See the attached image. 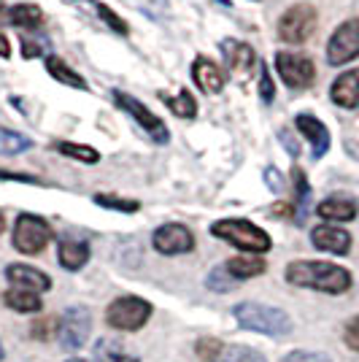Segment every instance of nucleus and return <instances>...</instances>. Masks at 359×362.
Masks as SVG:
<instances>
[{"label":"nucleus","instance_id":"obj_16","mask_svg":"<svg viewBox=\"0 0 359 362\" xmlns=\"http://www.w3.org/2000/svg\"><path fill=\"white\" fill-rule=\"evenodd\" d=\"M192 78L197 81V87L203 92H208V95H216V92L225 90V74L208 57H197L195 65H192Z\"/></svg>","mask_w":359,"mask_h":362},{"label":"nucleus","instance_id":"obj_6","mask_svg":"<svg viewBox=\"0 0 359 362\" xmlns=\"http://www.w3.org/2000/svg\"><path fill=\"white\" fill-rule=\"evenodd\" d=\"M316 30V11L314 6L302 3V6H292L281 19H278V35L286 44H302L308 41Z\"/></svg>","mask_w":359,"mask_h":362},{"label":"nucleus","instance_id":"obj_33","mask_svg":"<svg viewBox=\"0 0 359 362\" xmlns=\"http://www.w3.org/2000/svg\"><path fill=\"white\" fill-rule=\"evenodd\" d=\"M262 74H259V95H262V100L270 103L273 100V95H276V87H273V76L268 74V68H259Z\"/></svg>","mask_w":359,"mask_h":362},{"label":"nucleus","instance_id":"obj_28","mask_svg":"<svg viewBox=\"0 0 359 362\" xmlns=\"http://www.w3.org/2000/svg\"><path fill=\"white\" fill-rule=\"evenodd\" d=\"M95 357H98V362H138L135 357L124 354L114 341H100L95 346Z\"/></svg>","mask_w":359,"mask_h":362},{"label":"nucleus","instance_id":"obj_12","mask_svg":"<svg viewBox=\"0 0 359 362\" xmlns=\"http://www.w3.org/2000/svg\"><path fill=\"white\" fill-rule=\"evenodd\" d=\"M87 335H90V314L84 311V308H68L65 311V317L60 322V341L65 349H78L84 346V341H87Z\"/></svg>","mask_w":359,"mask_h":362},{"label":"nucleus","instance_id":"obj_19","mask_svg":"<svg viewBox=\"0 0 359 362\" xmlns=\"http://www.w3.org/2000/svg\"><path fill=\"white\" fill-rule=\"evenodd\" d=\"M90 259V246L81 241H71V238H65L60 241V262L62 268H68V271H78L84 262Z\"/></svg>","mask_w":359,"mask_h":362},{"label":"nucleus","instance_id":"obj_1","mask_svg":"<svg viewBox=\"0 0 359 362\" xmlns=\"http://www.w3.org/2000/svg\"><path fill=\"white\" fill-rule=\"evenodd\" d=\"M286 281L295 287H311L329 295H341L351 287V276L348 271L332 265V262H311V259H300L286 268Z\"/></svg>","mask_w":359,"mask_h":362},{"label":"nucleus","instance_id":"obj_7","mask_svg":"<svg viewBox=\"0 0 359 362\" xmlns=\"http://www.w3.org/2000/svg\"><path fill=\"white\" fill-rule=\"evenodd\" d=\"M151 314V305L141 298H119L108 305V325L117 330H138L146 325V319Z\"/></svg>","mask_w":359,"mask_h":362},{"label":"nucleus","instance_id":"obj_11","mask_svg":"<svg viewBox=\"0 0 359 362\" xmlns=\"http://www.w3.org/2000/svg\"><path fill=\"white\" fill-rule=\"evenodd\" d=\"M151 243L160 255H184V252H192L195 238L184 225H163L154 233Z\"/></svg>","mask_w":359,"mask_h":362},{"label":"nucleus","instance_id":"obj_30","mask_svg":"<svg viewBox=\"0 0 359 362\" xmlns=\"http://www.w3.org/2000/svg\"><path fill=\"white\" fill-rule=\"evenodd\" d=\"M87 3H90L92 8L98 11V16L103 19V22H105V25H108V28H111V30H114V33H119V35H127V25H124V22H122L119 16L114 14L111 8H108V6H103V3H98V0H87Z\"/></svg>","mask_w":359,"mask_h":362},{"label":"nucleus","instance_id":"obj_39","mask_svg":"<svg viewBox=\"0 0 359 362\" xmlns=\"http://www.w3.org/2000/svg\"><path fill=\"white\" fill-rule=\"evenodd\" d=\"M0 57H3V60H8V57H11V46H8V41H6V35H3V33H0Z\"/></svg>","mask_w":359,"mask_h":362},{"label":"nucleus","instance_id":"obj_31","mask_svg":"<svg viewBox=\"0 0 359 362\" xmlns=\"http://www.w3.org/2000/svg\"><path fill=\"white\" fill-rule=\"evenodd\" d=\"M206 284H208V287L213 289V292H230V289L235 287L238 281H235V279L230 276V271H227V268H213Z\"/></svg>","mask_w":359,"mask_h":362},{"label":"nucleus","instance_id":"obj_40","mask_svg":"<svg viewBox=\"0 0 359 362\" xmlns=\"http://www.w3.org/2000/svg\"><path fill=\"white\" fill-rule=\"evenodd\" d=\"M0 233H3V214H0Z\"/></svg>","mask_w":359,"mask_h":362},{"label":"nucleus","instance_id":"obj_29","mask_svg":"<svg viewBox=\"0 0 359 362\" xmlns=\"http://www.w3.org/2000/svg\"><path fill=\"white\" fill-rule=\"evenodd\" d=\"M295 187H298V222H305V214H308V200H311V189H308V181L302 170H295Z\"/></svg>","mask_w":359,"mask_h":362},{"label":"nucleus","instance_id":"obj_21","mask_svg":"<svg viewBox=\"0 0 359 362\" xmlns=\"http://www.w3.org/2000/svg\"><path fill=\"white\" fill-rule=\"evenodd\" d=\"M46 71L52 74V78H57L68 87H76V90H87V81L76 74L73 68H68L60 57H46Z\"/></svg>","mask_w":359,"mask_h":362},{"label":"nucleus","instance_id":"obj_13","mask_svg":"<svg viewBox=\"0 0 359 362\" xmlns=\"http://www.w3.org/2000/svg\"><path fill=\"white\" fill-rule=\"evenodd\" d=\"M311 241H314L316 249L322 252H329V255H346L348 246H351V235L341 230V227H329V225H319L311 233Z\"/></svg>","mask_w":359,"mask_h":362},{"label":"nucleus","instance_id":"obj_38","mask_svg":"<svg viewBox=\"0 0 359 362\" xmlns=\"http://www.w3.org/2000/svg\"><path fill=\"white\" fill-rule=\"evenodd\" d=\"M197 351L206 357V360H216V351H219V344L216 341H203L200 346H197Z\"/></svg>","mask_w":359,"mask_h":362},{"label":"nucleus","instance_id":"obj_9","mask_svg":"<svg viewBox=\"0 0 359 362\" xmlns=\"http://www.w3.org/2000/svg\"><path fill=\"white\" fill-rule=\"evenodd\" d=\"M359 57V16L343 22L338 30L332 33L327 44V60L329 65H343Z\"/></svg>","mask_w":359,"mask_h":362},{"label":"nucleus","instance_id":"obj_36","mask_svg":"<svg viewBox=\"0 0 359 362\" xmlns=\"http://www.w3.org/2000/svg\"><path fill=\"white\" fill-rule=\"evenodd\" d=\"M265 181H268V187L273 192H281V189H284V176H281L276 168H268V170H265Z\"/></svg>","mask_w":359,"mask_h":362},{"label":"nucleus","instance_id":"obj_5","mask_svg":"<svg viewBox=\"0 0 359 362\" xmlns=\"http://www.w3.org/2000/svg\"><path fill=\"white\" fill-rule=\"evenodd\" d=\"M49 241H52V227L46 225L41 216L22 214V216L16 219L14 246L22 255H38V252H44V246Z\"/></svg>","mask_w":359,"mask_h":362},{"label":"nucleus","instance_id":"obj_24","mask_svg":"<svg viewBox=\"0 0 359 362\" xmlns=\"http://www.w3.org/2000/svg\"><path fill=\"white\" fill-rule=\"evenodd\" d=\"M6 303L14 308V311H41V298L35 292H28V289H8L6 292Z\"/></svg>","mask_w":359,"mask_h":362},{"label":"nucleus","instance_id":"obj_26","mask_svg":"<svg viewBox=\"0 0 359 362\" xmlns=\"http://www.w3.org/2000/svg\"><path fill=\"white\" fill-rule=\"evenodd\" d=\"M213 362H265V357L249 346H227L216 354Z\"/></svg>","mask_w":359,"mask_h":362},{"label":"nucleus","instance_id":"obj_20","mask_svg":"<svg viewBox=\"0 0 359 362\" xmlns=\"http://www.w3.org/2000/svg\"><path fill=\"white\" fill-rule=\"evenodd\" d=\"M225 268L230 271V276H233L235 281H240V279L259 276V273L265 271V262H262L259 257H233Z\"/></svg>","mask_w":359,"mask_h":362},{"label":"nucleus","instance_id":"obj_4","mask_svg":"<svg viewBox=\"0 0 359 362\" xmlns=\"http://www.w3.org/2000/svg\"><path fill=\"white\" fill-rule=\"evenodd\" d=\"M114 95V103L119 108H124L127 111V117H133L141 127H143V133L154 141V144H167L170 141V133H167V127H165V122L157 117V114H151L149 108L143 106L141 100H135L133 95H127V92H119V90H114L111 92Z\"/></svg>","mask_w":359,"mask_h":362},{"label":"nucleus","instance_id":"obj_18","mask_svg":"<svg viewBox=\"0 0 359 362\" xmlns=\"http://www.w3.org/2000/svg\"><path fill=\"white\" fill-rule=\"evenodd\" d=\"M319 216H324V219H332V222H348V219H354L357 216V203L351 200V197H327L324 203H319Z\"/></svg>","mask_w":359,"mask_h":362},{"label":"nucleus","instance_id":"obj_42","mask_svg":"<svg viewBox=\"0 0 359 362\" xmlns=\"http://www.w3.org/2000/svg\"><path fill=\"white\" fill-rule=\"evenodd\" d=\"M0 360H3V346H0Z\"/></svg>","mask_w":359,"mask_h":362},{"label":"nucleus","instance_id":"obj_8","mask_svg":"<svg viewBox=\"0 0 359 362\" xmlns=\"http://www.w3.org/2000/svg\"><path fill=\"white\" fill-rule=\"evenodd\" d=\"M276 68L284 78V84L292 90H305V87L314 84L316 78L314 62L305 54H295V52H278L276 54Z\"/></svg>","mask_w":359,"mask_h":362},{"label":"nucleus","instance_id":"obj_14","mask_svg":"<svg viewBox=\"0 0 359 362\" xmlns=\"http://www.w3.org/2000/svg\"><path fill=\"white\" fill-rule=\"evenodd\" d=\"M298 130L302 136L308 138V144H311V151H314V157H324L329 149V130L322 124V122L311 117V114H300L298 117Z\"/></svg>","mask_w":359,"mask_h":362},{"label":"nucleus","instance_id":"obj_15","mask_svg":"<svg viewBox=\"0 0 359 362\" xmlns=\"http://www.w3.org/2000/svg\"><path fill=\"white\" fill-rule=\"evenodd\" d=\"M6 279L14 284V289H28V292H44L52 287L49 276L30 268V265H8Z\"/></svg>","mask_w":359,"mask_h":362},{"label":"nucleus","instance_id":"obj_10","mask_svg":"<svg viewBox=\"0 0 359 362\" xmlns=\"http://www.w3.org/2000/svg\"><path fill=\"white\" fill-rule=\"evenodd\" d=\"M222 54H225V62L227 68H230V74L238 78L240 84H246V81H252L254 78V71L259 60H257V52L252 49L249 44H243V41H222Z\"/></svg>","mask_w":359,"mask_h":362},{"label":"nucleus","instance_id":"obj_2","mask_svg":"<svg viewBox=\"0 0 359 362\" xmlns=\"http://www.w3.org/2000/svg\"><path fill=\"white\" fill-rule=\"evenodd\" d=\"M235 319H238L240 327L265 332V335H286L292 330V322L284 311L262 305V303H240L235 308Z\"/></svg>","mask_w":359,"mask_h":362},{"label":"nucleus","instance_id":"obj_23","mask_svg":"<svg viewBox=\"0 0 359 362\" xmlns=\"http://www.w3.org/2000/svg\"><path fill=\"white\" fill-rule=\"evenodd\" d=\"M160 98H163L165 106L170 108L176 117H181V119H192L197 114V103L189 90H181L176 98H167V95H160Z\"/></svg>","mask_w":359,"mask_h":362},{"label":"nucleus","instance_id":"obj_37","mask_svg":"<svg viewBox=\"0 0 359 362\" xmlns=\"http://www.w3.org/2000/svg\"><path fill=\"white\" fill-rule=\"evenodd\" d=\"M278 138H281V144L286 146V151H289L292 157H298V154H300V146L295 144V138H292V133H289V130H281V133H278Z\"/></svg>","mask_w":359,"mask_h":362},{"label":"nucleus","instance_id":"obj_34","mask_svg":"<svg viewBox=\"0 0 359 362\" xmlns=\"http://www.w3.org/2000/svg\"><path fill=\"white\" fill-rule=\"evenodd\" d=\"M284 362H329V360L324 354H314V351H295Z\"/></svg>","mask_w":359,"mask_h":362},{"label":"nucleus","instance_id":"obj_22","mask_svg":"<svg viewBox=\"0 0 359 362\" xmlns=\"http://www.w3.org/2000/svg\"><path fill=\"white\" fill-rule=\"evenodd\" d=\"M11 22H14L19 30H35L41 22H44V14L38 6H30V3H22V6H14L11 8Z\"/></svg>","mask_w":359,"mask_h":362},{"label":"nucleus","instance_id":"obj_35","mask_svg":"<svg viewBox=\"0 0 359 362\" xmlns=\"http://www.w3.org/2000/svg\"><path fill=\"white\" fill-rule=\"evenodd\" d=\"M346 344L359 351V317H354L346 327Z\"/></svg>","mask_w":359,"mask_h":362},{"label":"nucleus","instance_id":"obj_17","mask_svg":"<svg viewBox=\"0 0 359 362\" xmlns=\"http://www.w3.org/2000/svg\"><path fill=\"white\" fill-rule=\"evenodd\" d=\"M332 103L343 108H357L359 106V71H348V74H341L332 84Z\"/></svg>","mask_w":359,"mask_h":362},{"label":"nucleus","instance_id":"obj_41","mask_svg":"<svg viewBox=\"0 0 359 362\" xmlns=\"http://www.w3.org/2000/svg\"><path fill=\"white\" fill-rule=\"evenodd\" d=\"M68 362H87V360H68Z\"/></svg>","mask_w":359,"mask_h":362},{"label":"nucleus","instance_id":"obj_25","mask_svg":"<svg viewBox=\"0 0 359 362\" xmlns=\"http://www.w3.org/2000/svg\"><path fill=\"white\" fill-rule=\"evenodd\" d=\"M33 146V141L22 133H14L8 127H0V154H19L28 151Z\"/></svg>","mask_w":359,"mask_h":362},{"label":"nucleus","instance_id":"obj_32","mask_svg":"<svg viewBox=\"0 0 359 362\" xmlns=\"http://www.w3.org/2000/svg\"><path fill=\"white\" fill-rule=\"evenodd\" d=\"M95 203H100L105 209H114V211H122V214L138 211V203H135V200H119V197H111V195H98Z\"/></svg>","mask_w":359,"mask_h":362},{"label":"nucleus","instance_id":"obj_3","mask_svg":"<svg viewBox=\"0 0 359 362\" xmlns=\"http://www.w3.org/2000/svg\"><path fill=\"white\" fill-rule=\"evenodd\" d=\"M211 233L222 241H230L233 246H238L243 252H254L262 255L270 249V235L265 230H259L257 225L246 222V219H222L216 225H211Z\"/></svg>","mask_w":359,"mask_h":362},{"label":"nucleus","instance_id":"obj_27","mask_svg":"<svg viewBox=\"0 0 359 362\" xmlns=\"http://www.w3.org/2000/svg\"><path fill=\"white\" fill-rule=\"evenodd\" d=\"M54 149L65 154V157H73L78 163H87V165H95L100 160V154L92 149V146H78V144H54Z\"/></svg>","mask_w":359,"mask_h":362}]
</instances>
